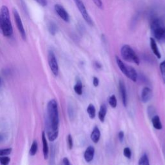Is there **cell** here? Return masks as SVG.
I'll list each match as a JSON object with an SVG mask.
<instances>
[{"instance_id":"1","label":"cell","mask_w":165,"mask_h":165,"mask_svg":"<svg viewBox=\"0 0 165 165\" xmlns=\"http://www.w3.org/2000/svg\"><path fill=\"white\" fill-rule=\"evenodd\" d=\"M59 112L55 99H51L47 104V137L50 141H54L59 134Z\"/></svg>"},{"instance_id":"2","label":"cell","mask_w":165,"mask_h":165,"mask_svg":"<svg viewBox=\"0 0 165 165\" xmlns=\"http://www.w3.org/2000/svg\"><path fill=\"white\" fill-rule=\"evenodd\" d=\"M0 28L3 34L5 37H11L13 34V28L10 17L8 7L4 5L0 12Z\"/></svg>"},{"instance_id":"3","label":"cell","mask_w":165,"mask_h":165,"mask_svg":"<svg viewBox=\"0 0 165 165\" xmlns=\"http://www.w3.org/2000/svg\"><path fill=\"white\" fill-rule=\"evenodd\" d=\"M152 34L157 40L165 42V25L160 18H155L151 23Z\"/></svg>"},{"instance_id":"4","label":"cell","mask_w":165,"mask_h":165,"mask_svg":"<svg viewBox=\"0 0 165 165\" xmlns=\"http://www.w3.org/2000/svg\"><path fill=\"white\" fill-rule=\"evenodd\" d=\"M121 55L125 61L134 63L136 65H139V59L133 48L128 45H125L121 49Z\"/></svg>"},{"instance_id":"5","label":"cell","mask_w":165,"mask_h":165,"mask_svg":"<svg viewBox=\"0 0 165 165\" xmlns=\"http://www.w3.org/2000/svg\"><path fill=\"white\" fill-rule=\"evenodd\" d=\"M74 1L76 5L77 8H78L79 11L81 14L82 18L85 19V21L87 23V24H89V25L92 26L93 25V21H92V18L89 16L88 12H87V10L83 2H82L81 0H74Z\"/></svg>"},{"instance_id":"6","label":"cell","mask_w":165,"mask_h":165,"mask_svg":"<svg viewBox=\"0 0 165 165\" xmlns=\"http://www.w3.org/2000/svg\"><path fill=\"white\" fill-rule=\"evenodd\" d=\"M13 16H14V21H15V23L16 24L17 28L18 29V31L20 34V35L22 37V39L23 40H26L27 39V36H26V32L25 30V28H24L23 24L22 23L21 19L20 18V16H19V14L18 13V12L17 11V10L14 8L13 9Z\"/></svg>"},{"instance_id":"7","label":"cell","mask_w":165,"mask_h":165,"mask_svg":"<svg viewBox=\"0 0 165 165\" xmlns=\"http://www.w3.org/2000/svg\"><path fill=\"white\" fill-rule=\"evenodd\" d=\"M48 62L52 74L55 76H57L59 74V66H58L56 57L52 51L48 52Z\"/></svg>"},{"instance_id":"8","label":"cell","mask_w":165,"mask_h":165,"mask_svg":"<svg viewBox=\"0 0 165 165\" xmlns=\"http://www.w3.org/2000/svg\"><path fill=\"white\" fill-rule=\"evenodd\" d=\"M54 9L56 12L59 16L65 22H69L70 21V16L69 14L66 12L65 8L61 5H56L54 6Z\"/></svg>"},{"instance_id":"9","label":"cell","mask_w":165,"mask_h":165,"mask_svg":"<svg viewBox=\"0 0 165 165\" xmlns=\"http://www.w3.org/2000/svg\"><path fill=\"white\" fill-rule=\"evenodd\" d=\"M119 92L121 96V99L123 101V104L125 107L127 106V89H126L125 84L123 80H120L119 82Z\"/></svg>"},{"instance_id":"10","label":"cell","mask_w":165,"mask_h":165,"mask_svg":"<svg viewBox=\"0 0 165 165\" xmlns=\"http://www.w3.org/2000/svg\"><path fill=\"white\" fill-rule=\"evenodd\" d=\"M152 90L150 89L149 87L145 86L143 88L142 92H141V101L144 103H146L148 102L152 98Z\"/></svg>"},{"instance_id":"11","label":"cell","mask_w":165,"mask_h":165,"mask_svg":"<svg viewBox=\"0 0 165 165\" xmlns=\"http://www.w3.org/2000/svg\"><path fill=\"white\" fill-rule=\"evenodd\" d=\"M95 149L92 146H89L84 153V158L87 163L91 162L94 159Z\"/></svg>"},{"instance_id":"12","label":"cell","mask_w":165,"mask_h":165,"mask_svg":"<svg viewBox=\"0 0 165 165\" xmlns=\"http://www.w3.org/2000/svg\"><path fill=\"white\" fill-rule=\"evenodd\" d=\"M41 138H42V142H43V156H44L45 159H47L48 157V154H49V148H48V144L45 132H42Z\"/></svg>"},{"instance_id":"13","label":"cell","mask_w":165,"mask_h":165,"mask_svg":"<svg viewBox=\"0 0 165 165\" xmlns=\"http://www.w3.org/2000/svg\"><path fill=\"white\" fill-rule=\"evenodd\" d=\"M115 60H116V63H117V64L121 71L127 77L128 74V66L126 65L118 56L115 57Z\"/></svg>"},{"instance_id":"14","label":"cell","mask_w":165,"mask_h":165,"mask_svg":"<svg viewBox=\"0 0 165 165\" xmlns=\"http://www.w3.org/2000/svg\"><path fill=\"white\" fill-rule=\"evenodd\" d=\"M150 47H151V49H152V52H154V54L156 55V56L157 58L160 59V58L161 57V53H160V52H159L156 41V40H155V39L154 37L150 38Z\"/></svg>"},{"instance_id":"15","label":"cell","mask_w":165,"mask_h":165,"mask_svg":"<svg viewBox=\"0 0 165 165\" xmlns=\"http://www.w3.org/2000/svg\"><path fill=\"white\" fill-rule=\"evenodd\" d=\"M90 138L92 141L94 143H98L101 138V132L99 128L98 127H95L94 128L93 130H92Z\"/></svg>"},{"instance_id":"16","label":"cell","mask_w":165,"mask_h":165,"mask_svg":"<svg viewBox=\"0 0 165 165\" xmlns=\"http://www.w3.org/2000/svg\"><path fill=\"white\" fill-rule=\"evenodd\" d=\"M106 113H107V106L105 104H102L100 106L99 112V119L102 123H103L105 121Z\"/></svg>"},{"instance_id":"17","label":"cell","mask_w":165,"mask_h":165,"mask_svg":"<svg viewBox=\"0 0 165 165\" xmlns=\"http://www.w3.org/2000/svg\"><path fill=\"white\" fill-rule=\"evenodd\" d=\"M152 123L154 127L157 130H161L163 128V125L161 122V120L157 115H156L152 118Z\"/></svg>"},{"instance_id":"18","label":"cell","mask_w":165,"mask_h":165,"mask_svg":"<svg viewBox=\"0 0 165 165\" xmlns=\"http://www.w3.org/2000/svg\"><path fill=\"white\" fill-rule=\"evenodd\" d=\"M127 77L130 80H132L134 82L137 81L138 73L133 67L128 66V74Z\"/></svg>"},{"instance_id":"19","label":"cell","mask_w":165,"mask_h":165,"mask_svg":"<svg viewBox=\"0 0 165 165\" xmlns=\"http://www.w3.org/2000/svg\"><path fill=\"white\" fill-rule=\"evenodd\" d=\"M74 90L77 95H82V84L81 81L79 79H77L76 83L74 87Z\"/></svg>"},{"instance_id":"20","label":"cell","mask_w":165,"mask_h":165,"mask_svg":"<svg viewBox=\"0 0 165 165\" xmlns=\"http://www.w3.org/2000/svg\"><path fill=\"white\" fill-rule=\"evenodd\" d=\"M87 113H88L90 119H94L95 117V108L94 105L90 104L87 107Z\"/></svg>"},{"instance_id":"21","label":"cell","mask_w":165,"mask_h":165,"mask_svg":"<svg viewBox=\"0 0 165 165\" xmlns=\"http://www.w3.org/2000/svg\"><path fill=\"white\" fill-rule=\"evenodd\" d=\"M38 149V145L36 141H34L30 149V155L31 156H34L37 152Z\"/></svg>"},{"instance_id":"22","label":"cell","mask_w":165,"mask_h":165,"mask_svg":"<svg viewBox=\"0 0 165 165\" xmlns=\"http://www.w3.org/2000/svg\"><path fill=\"white\" fill-rule=\"evenodd\" d=\"M139 165H150L148 157L147 154H143L139 160Z\"/></svg>"},{"instance_id":"23","label":"cell","mask_w":165,"mask_h":165,"mask_svg":"<svg viewBox=\"0 0 165 165\" xmlns=\"http://www.w3.org/2000/svg\"><path fill=\"white\" fill-rule=\"evenodd\" d=\"M48 31L52 36H54L57 31V27L54 22H50L48 25Z\"/></svg>"},{"instance_id":"24","label":"cell","mask_w":165,"mask_h":165,"mask_svg":"<svg viewBox=\"0 0 165 165\" xmlns=\"http://www.w3.org/2000/svg\"><path fill=\"white\" fill-rule=\"evenodd\" d=\"M108 103H109V105L112 108H115L116 106H117L118 101H117V99H116L115 95H112L110 97L109 99H108Z\"/></svg>"},{"instance_id":"25","label":"cell","mask_w":165,"mask_h":165,"mask_svg":"<svg viewBox=\"0 0 165 165\" xmlns=\"http://www.w3.org/2000/svg\"><path fill=\"white\" fill-rule=\"evenodd\" d=\"M159 67H160V71H161L163 80L165 83V60H164L162 63H161Z\"/></svg>"},{"instance_id":"26","label":"cell","mask_w":165,"mask_h":165,"mask_svg":"<svg viewBox=\"0 0 165 165\" xmlns=\"http://www.w3.org/2000/svg\"><path fill=\"white\" fill-rule=\"evenodd\" d=\"M11 159L7 156H0V164L1 165H8Z\"/></svg>"},{"instance_id":"27","label":"cell","mask_w":165,"mask_h":165,"mask_svg":"<svg viewBox=\"0 0 165 165\" xmlns=\"http://www.w3.org/2000/svg\"><path fill=\"white\" fill-rule=\"evenodd\" d=\"M147 112L149 118L152 119L154 116L156 115V109H155L153 106H150L147 109Z\"/></svg>"},{"instance_id":"28","label":"cell","mask_w":165,"mask_h":165,"mask_svg":"<svg viewBox=\"0 0 165 165\" xmlns=\"http://www.w3.org/2000/svg\"><path fill=\"white\" fill-rule=\"evenodd\" d=\"M12 152V148H5L0 149V156H5L11 154Z\"/></svg>"},{"instance_id":"29","label":"cell","mask_w":165,"mask_h":165,"mask_svg":"<svg viewBox=\"0 0 165 165\" xmlns=\"http://www.w3.org/2000/svg\"><path fill=\"white\" fill-rule=\"evenodd\" d=\"M67 145L68 147H69V150L72 149V147H73V139H72V137L70 134L68 135L67 136Z\"/></svg>"},{"instance_id":"30","label":"cell","mask_w":165,"mask_h":165,"mask_svg":"<svg viewBox=\"0 0 165 165\" xmlns=\"http://www.w3.org/2000/svg\"><path fill=\"white\" fill-rule=\"evenodd\" d=\"M123 154L125 157L130 159L131 156H132V152H131V150L128 147L125 148L123 150Z\"/></svg>"},{"instance_id":"31","label":"cell","mask_w":165,"mask_h":165,"mask_svg":"<svg viewBox=\"0 0 165 165\" xmlns=\"http://www.w3.org/2000/svg\"><path fill=\"white\" fill-rule=\"evenodd\" d=\"M92 1H93L94 4L98 8H103V2H102L101 0H92Z\"/></svg>"},{"instance_id":"32","label":"cell","mask_w":165,"mask_h":165,"mask_svg":"<svg viewBox=\"0 0 165 165\" xmlns=\"http://www.w3.org/2000/svg\"><path fill=\"white\" fill-rule=\"evenodd\" d=\"M124 137H125V134L123 132V131H120L118 134V138L120 141V142L122 143L124 140Z\"/></svg>"},{"instance_id":"33","label":"cell","mask_w":165,"mask_h":165,"mask_svg":"<svg viewBox=\"0 0 165 165\" xmlns=\"http://www.w3.org/2000/svg\"><path fill=\"white\" fill-rule=\"evenodd\" d=\"M62 165H72L69 159L67 157H64L62 161Z\"/></svg>"},{"instance_id":"34","label":"cell","mask_w":165,"mask_h":165,"mask_svg":"<svg viewBox=\"0 0 165 165\" xmlns=\"http://www.w3.org/2000/svg\"><path fill=\"white\" fill-rule=\"evenodd\" d=\"M36 2H37V3H39L43 7H45L47 5V0H36Z\"/></svg>"},{"instance_id":"35","label":"cell","mask_w":165,"mask_h":165,"mask_svg":"<svg viewBox=\"0 0 165 165\" xmlns=\"http://www.w3.org/2000/svg\"><path fill=\"white\" fill-rule=\"evenodd\" d=\"M99 83V79L97 77H94V78H93V85H94V86L95 87L98 86Z\"/></svg>"},{"instance_id":"36","label":"cell","mask_w":165,"mask_h":165,"mask_svg":"<svg viewBox=\"0 0 165 165\" xmlns=\"http://www.w3.org/2000/svg\"><path fill=\"white\" fill-rule=\"evenodd\" d=\"M3 140V137L1 135H0V141H2Z\"/></svg>"},{"instance_id":"37","label":"cell","mask_w":165,"mask_h":165,"mask_svg":"<svg viewBox=\"0 0 165 165\" xmlns=\"http://www.w3.org/2000/svg\"><path fill=\"white\" fill-rule=\"evenodd\" d=\"M0 82H1V79H0Z\"/></svg>"}]
</instances>
